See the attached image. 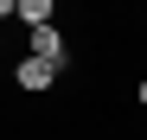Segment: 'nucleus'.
<instances>
[{"mask_svg": "<svg viewBox=\"0 0 147 140\" xmlns=\"http://www.w3.org/2000/svg\"><path fill=\"white\" fill-rule=\"evenodd\" d=\"M19 89H51V77H58V64H45V57H19Z\"/></svg>", "mask_w": 147, "mask_h": 140, "instance_id": "f257e3e1", "label": "nucleus"}, {"mask_svg": "<svg viewBox=\"0 0 147 140\" xmlns=\"http://www.w3.org/2000/svg\"><path fill=\"white\" fill-rule=\"evenodd\" d=\"M32 57H45V64H58V70H64V38H58V26L32 32Z\"/></svg>", "mask_w": 147, "mask_h": 140, "instance_id": "f03ea898", "label": "nucleus"}, {"mask_svg": "<svg viewBox=\"0 0 147 140\" xmlns=\"http://www.w3.org/2000/svg\"><path fill=\"white\" fill-rule=\"evenodd\" d=\"M19 19H26L32 32H45L51 26V0H19Z\"/></svg>", "mask_w": 147, "mask_h": 140, "instance_id": "7ed1b4c3", "label": "nucleus"}, {"mask_svg": "<svg viewBox=\"0 0 147 140\" xmlns=\"http://www.w3.org/2000/svg\"><path fill=\"white\" fill-rule=\"evenodd\" d=\"M134 96H141V108H147V77H141V89H134Z\"/></svg>", "mask_w": 147, "mask_h": 140, "instance_id": "20e7f679", "label": "nucleus"}]
</instances>
